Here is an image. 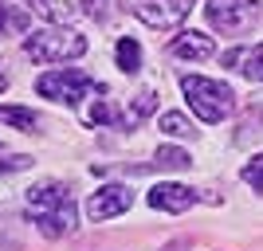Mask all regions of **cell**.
Returning <instances> with one entry per match:
<instances>
[{
	"instance_id": "obj_1",
	"label": "cell",
	"mask_w": 263,
	"mask_h": 251,
	"mask_svg": "<svg viewBox=\"0 0 263 251\" xmlns=\"http://www.w3.org/2000/svg\"><path fill=\"white\" fill-rule=\"evenodd\" d=\"M181 90H185L193 114L209 126L224 122L236 110V90L228 83H216V79H204V75H181Z\"/></svg>"
},
{
	"instance_id": "obj_2",
	"label": "cell",
	"mask_w": 263,
	"mask_h": 251,
	"mask_svg": "<svg viewBox=\"0 0 263 251\" xmlns=\"http://www.w3.org/2000/svg\"><path fill=\"white\" fill-rule=\"evenodd\" d=\"M83 51H87V40L75 28H44L24 40V55L35 63H67V59H79Z\"/></svg>"
},
{
	"instance_id": "obj_3",
	"label": "cell",
	"mask_w": 263,
	"mask_h": 251,
	"mask_svg": "<svg viewBox=\"0 0 263 251\" xmlns=\"http://www.w3.org/2000/svg\"><path fill=\"white\" fill-rule=\"evenodd\" d=\"M204 16H209L212 32L243 35L259 20V4H255V0H209V4H204Z\"/></svg>"
},
{
	"instance_id": "obj_4",
	"label": "cell",
	"mask_w": 263,
	"mask_h": 251,
	"mask_svg": "<svg viewBox=\"0 0 263 251\" xmlns=\"http://www.w3.org/2000/svg\"><path fill=\"white\" fill-rule=\"evenodd\" d=\"M35 90L44 94V99H55V102H67V106H75V102L87 99V90H95V83H90L83 71H51V75H40V83H35Z\"/></svg>"
},
{
	"instance_id": "obj_5",
	"label": "cell",
	"mask_w": 263,
	"mask_h": 251,
	"mask_svg": "<svg viewBox=\"0 0 263 251\" xmlns=\"http://www.w3.org/2000/svg\"><path fill=\"white\" fill-rule=\"evenodd\" d=\"M134 12H138V20H142L145 28L169 32V28H177V24L189 16V0H142Z\"/></svg>"
},
{
	"instance_id": "obj_6",
	"label": "cell",
	"mask_w": 263,
	"mask_h": 251,
	"mask_svg": "<svg viewBox=\"0 0 263 251\" xmlns=\"http://www.w3.org/2000/svg\"><path fill=\"white\" fill-rule=\"evenodd\" d=\"M130 204H134V192L126 185H102L99 192H90V200H87V220L122 216V212H130Z\"/></svg>"
},
{
	"instance_id": "obj_7",
	"label": "cell",
	"mask_w": 263,
	"mask_h": 251,
	"mask_svg": "<svg viewBox=\"0 0 263 251\" xmlns=\"http://www.w3.org/2000/svg\"><path fill=\"white\" fill-rule=\"evenodd\" d=\"M63 204H75V197L67 192L63 181H40V185L28 188V212L40 216V212H55V208Z\"/></svg>"
},
{
	"instance_id": "obj_8",
	"label": "cell",
	"mask_w": 263,
	"mask_h": 251,
	"mask_svg": "<svg viewBox=\"0 0 263 251\" xmlns=\"http://www.w3.org/2000/svg\"><path fill=\"white\" fill-rule=\"evenodd\" d=\"M200 200L197 188H189V185H154L149 188V204L157 208V212H189V208Z\"/></svg>"
},
{
	"instance_id": "obj_9",
	"label": "cell",
	"mask_w": 263,
	"mask_h": 251,
	"mask_svg": "<svg viewBox=\"0 0 263 251\" xmlns=\"http://www.w3.org/2000/svg\"><path fill=\"white\" fill-rule=\"evenodd\" d=\"M169 55H177V59H212L216 55V40L209 32H181L169 44Z\"/></svg>"
},
{
	"instance_id": "obj_10",
	"label": "cell",
	"mask_w": 263,
	"mask_h": 251,
	"mask_svg": "<svg viewBox=\"0 0 263 251\" xmlns=\"http://www.w3.org/2000/svg\"><path fill=\"white\" fill-rule=\"evenodd\" d=\"M35 224H40V231H44L47 240H63V236H71L79 224V208L75 204H63L55 208V212H40V216H32Z\"/></svg>"
},
{
	"instance_id": "obj_11",
	"label": "cell",
	"mask_w": 263,
	"mask_h": 251,
	"mask_svg": "<svg viewBox=\"0 0 263 251\" xmlns=\"http://www.w3.org/2000/svg\"><path fill=\"white\" fill-rule=\"evenodd\" d=\"M224 63H228L232 71H240L243 79L263 83V44H255V47H232V51H224Z\"/></svg>"
},
{
	"instance_id": "obj_12",
	"label": "cell",
	"mask_w": 263,
	"mask_h": 251,
	"mask_svg": "<svg viewBox=\"0 0 263 251\" xmlns=\"http://www.w3.org/2000/svg\"><path fill=\"white\" fill-rule=\"evenodd\" d=\"M154 110H157V94H154V90H142V94H134V99H130V110H126L122 126H130V130H134V126H142Z\"/></svg>"
},
{
	"instance_id": "obj_13",
	"label": "cell",
	"mask_w": 263,
	"mask_h": 251,
	"mask_svg": "<svg viewBox=\"0 0 263 251\" xmlns=\"http://www.w3.org/2000/svg\"><path fill=\"white\" fill-rule=\"evenodd\" d=\"M114 55H118V67L126 71V75H134V71L142 67V47H138V40H134V35H122L118 47H114Z\"/></svg>"
},
{
	"instance_id": "obj_14",
	"label": "cell",
	"mask_w": 263,
	"mask_h": 251,
	"mask_svg": "<svg viewBox=\"0 0 263 251\" xmlns=\"http://www.w3.org/2000/svg\"><path fill=\"white\" fill-rule=\"evenodd\" d=\"M0 122H8L16 130H28V133H35V126H40V118L24 106H0Z\"/></svg>"
},
{
	"instance_id": "obj_15",
	"label": "cell",
	"mask_w": 263,
	"mask_h": 251,
	"mask_svg": "<svg viewBox=\"0 0 263 251\" xmlns=\"http://www.w3.org/2000/svg\"><path fill=\"white\" fill-rule=\"evenodd\" d=\"M154 165H161V169H193V157L185 149H177V145H161L154 153Z\"/></svg>"
},
{
	"instance_id": "obj_16",
	"label": "cell",
	"mask_w": 263,
	"mask_h": 251,
	"mask_svg": "<svg viewBox=\"0 0 263 251\" xmlns=\"http://www.w3.org/2000/svg\"><path fill=\"white\" fill-rule=\"evenodd\" d=\"M161 133H169V138H193V122L185 118V114H177V110H169V114H161Z\"/></svg>"
},
{
	"instance_id": "obj_17",
	"label": "cell",
	"mask_w": 263,
	"mask_h": 251,
	"mask_svg": "<svg viewBox=\"0 0 263 251\" xmlns=\"http://www.w3.org/2000/svg\"><path fill=\"white\" fill-rule=\"evenodd\" d=\"M24 4H28L35 16H47V20H71V16H75V12L63 8L59 0H24Z\"/></svg>"
},
{
	"instance_id": "obj_18",
	"label": "cell",
	"mask_w": 263,
	"mask_h": 251,
	"mask_svg": "<svg viewBox=\"0 0 263 251\" xmlns=\"http://www.w3.org/2000/svg\"><path fill=\"white\" fill-rule=\"evenodd\" d=\"M87 122H90V126H102V122H122V114L110 106V102H95V106L87 110Z\"/></svg>"
},
{
	"instance_id": "obj_19",
	"label": "cell",
	"mask_w": 263,
	"mask_h": 251,
	"mask_svg": "<svg viewBox=\"0 0 263 251\" xmlns=\"http://www.w3.org/2000/svg\"><path fill=\"white\" fill-rule=\"evenodd\" d=\"M240 177H243V181H248V185L255 188V192H263V153H259V157H252V161L243 165V169H240Z\"/></svg>"
},
{
	"instance_id": "obj_20",
	"label": "cell",
	"mask_w": 263,
	"mask_h": 251,
	"mask_svg": "<svg viewBox=\"0 0 263 251\" xmlns=\"http://www.w3.org/2000/svg\"><path fill=\"white\" fill-rule=\"evenodd\" d=\"M24 32H28V12L8 8V16H4V35H24Z\"/></svg>"
},
{
	"instance_id": "obj_21",
	"label": "cell",
	"mask_w": 263,
	"mask_h": 251,
	"mask_svg": "<svg viewBox=\"0 0 263 251\" xmlns=\"http://www.w3.org/2000/svg\"><path fill=\"white\" fill-rule=\"evenodd\" d=\"M28 165H32L28 153H8V157L0 161V173H20V169H28Z\"/></svg>"
},
{
	"instance_id": "obj_22",
	"label": "cell",
	"mask_w": 263,
	"mask_h": 251,
	"mask_svg": "<svg viewBox=\"0 0 263 251\" xmlns=\"http://www.w3.org/2000/svg\"><path fill=\"white\" fill-rule=\"evenodd\" d=\"M83 12H90L95 20L106 24V20H110V0H83Z\"/></svg>"
},
{
	"instance_id": "obj_23",
	"label": "cell",
	"mask_w": 263,
	"mask_h": 251,
	"mask_svg": "<svg viewBox=\"0 0 263 251\" xmlns=\"http://www.w3.org/2000/svg\"><path fill=\"white\" fill-rule=\"evenodd\" d=\"M4 16H8V4L0 0V35H4Z\"/></svg>"
},
{
	"instance_id": "obj_24",
	"label": "cell",
	"mask_w": 263,
	"mask_h": 251,
	"mask_svg": "<svg viewBox=\"0 0 263 251\" xmlns=\"http://www.w3.org/2000/svg\"><path fill=\"white\" fill-rule=\"evenodd\" d=\"M4 87H8V79H4V71H0V90H4Z\"/></svg>"
},
{
	"instance_id": "obj_25",
	"label": "cell",
	"mask_w": 263,
	"mask_h": 251,
	"mask_svg": "<svg viewBox=\"0 0 263 251\" xmlns=\"http://www.w3.org/2000/svg\"><path fill=\"white\" fill-rule=\"evenodd\" d=\"M165 251H181V247H165Z\"/></svg>"
}]
</instances>
